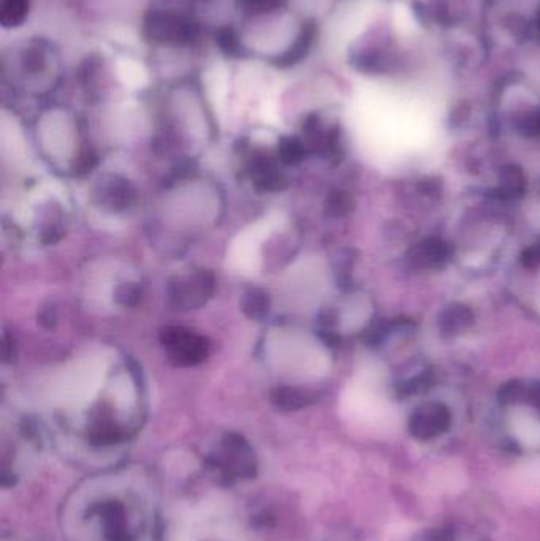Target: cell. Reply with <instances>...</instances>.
<instances>
[{"instance_id":"1","label":"cell","mask_w":540,"mask_h":541,"mask_svg":"<svg viewBox=\"0 0 540 541\" xmlns=\"http://www.w3.org/2000/svg\"><path fill=\"white\" fill-rule=\"evenodd\" d=\"M143 34L149 42L162 45H191L198 38L194 19L170 10H154L143 23Z\"/></svg>"},{"instance_id":"2","label":"cell","mask_w":540,"mask_h":541,"mask_svg":"<svg viewBox=\"0 0 540 541\" xmlns=\"http://www.w3.org/2000/svg\"><path fill=\"white\" fill-rule=\"evenodd\" d=\"M160 342L170 363L178 367L197 366L210 356V341L184 326H167L160 331Z\"/></svg>"},{"instance_id":"3","label":"cell","mask_w":540,"mask_h":541,"mask_svg":"<svg viewBox=\"0 0 540 541\" xmlns=\"http://www.w3.org/2000/svg\"><path fill=\"white\" fill-rule=\"evenodd\" d=\"M216 279L213 273L200 269L191 276H175L168 280V301L179 311H192L206 304L214 295Z\"/></svg>"},{"instance_id":"4","label":"cell","mask_w":540,"mask_h":541,"mask_svg":"<svg viewBox=\"0 0 540 541\" xmlns=\"http://www.w3.org/2000/svg\"><path fill=\"white\" fill-rule=\"evenodd\" d=\"M94 197L103 209L121 212L134 205L137 200V192L126 178L108 175L100 179L96 190H94Z\"/></svg>"},{"instance_id":"5","label":"cell","mask_w":540,"mask_h":541,"mask_svg":"<svg viewBox=\"0 0 540 541\" xmlns=\"http://www.w3.org/2000/svg\"><path fill=\"white\" fill-rule=\"evenodd\" d=\"M449 423L447 410L439 405H430L415 413L411 421V431L420 440L436 439L442 432L447 431Z\"/></svg>"},{"instance_id":"6","label":"cell","mask_w":540,"mask_h":541,"mask_svg":"<svg viewBox=\"0 0 540 541\" xmlns=\"http://www.w3.org/2000/svg\"><path fill=\"white\" fill-rule=\"evenodd\" d=\"M251 178L255 189L260 192H279L289 184L268 154H260L252 159Z\"/></svg>"},{"instance_id":"7","label":"cell","mask_w":540,"mask_h":541,"mask_svg":"<svg viewBox=\"0 0 540 541\" xmlns=\"http://www.w3.org/2000/svg\"><path fill=\"white\" fill-rule=\"evenodd\" d=\"M314 38H316V24L306 23L305 26L301 27L300 34L293 40L292 45L284 53L274 57L273 64L279 69H289V67L297 65L308 56L312 45H314Z\"/></svg>"},{"instance_id":"8","label":"cell","mask_w":540,"mask_h":541,"mask_svg":"<svg viewBox=\"0 0 540 541\" xmlns=\"http://www.w3.org/2000/svg\"><path fill=\"white\" fill-rule=\"evenodd\" d=\"M240 306L246 317L262 322L270 314V295L262 288H248L241 296Z\"/></svg>"},{"instance_id":"9","label":"cell","mask_w":540,"mask_h":541,"mask_svg":"<svg viewBox=\"0 0 540 541\" xmlns=\"http://www.w3.org/2000/svg\"><path fill=\"white\" fill-rule=\"evenodd\" d=\"M271 401L281 409L295 410L312 401V394L297 386H278L271 391Z\"/></svg>"},{"instance_id":"10","label":"cell","mask_w":540,"mask_h":541,"mask_svg":"<svg viewBox=\"0 0 540 541\" xmlns=\"http://www.w3.org/2000/svg\"><path fill=\"white\" fill-rule=\"evenodd\" d=\"M31 12V0H2L0 23L4 27H20Z\"/></svg>"},{"instance_id":"11","label":"cell","mask_w":540,"mask_h":541,"mask_svg":"<svg viewBox=\"0 0 540 541\" xmlns=\"http://www.w3.org/2000/svg\"><path fill=\"white\" fill-rule=\"evenodd\" d=\"M305 154V144L301 143L298 138L287 137L279 141L278 156L282 163L297 165L305 159Z\"/></svg>"},{"instance_id":"12","label":"cell","mask_w":540,"mask_h":541,"mask_svg":"<svg viewBox=\"0 0 540 541\" xmlns=\"http://www.w3.org/2000/svg\"><path fill=\"white\" fill-rule=\"evenodd\" d=\"M238 7L248 15H265V13L279 12L286 7L287 0H236Z\"/></svg>"},{"instance_id":"13","label":"cell","mask_w":540,"mask_h":541,"mask_svg":"<svg viewBox=\"0 0 540 541\" xmlns=\"http://www.w3.org/2000/svg\"><path fill=\"white\" fill-rule=\"evenodd\" d=\"M143 298V288L135 282H124L115 288V301L122 307H137Z\"/></svg>"},{"instance_id":"14","label":"cell","mask_w":540,"mask_h":541,"mask_svg":"<svg viewBox=\"0 0 540 541\" xmlns=\"http://www.w3.org/2000/svg\"><path fill=\"white\" fill-rule=\"evenodd\" d=\"M217 45L229 56H238L241 53L240 37L232 27H219L216 34Z\"/></svg>"},{"instance_id":"15","label":"cell","mask_w":540,"mask_h":541,"mask_svg":"<svg viewBox=\"0 0 540 541\" xmlns=\"http://www.w3.org/2000/svg\"><path fill=\"white\" fill-rule=\"evenodd\" d=\"M350 209V200L346 193H331L327 200V212L330 216H343Z\"/></svg>"},{"instance_id":"16","label":"cell","mask_w":540,"mask_h":541,"mask_svg":"<svg viewBox=\"0 0 540 541\" xmlns=\"http://www.w3.org/2000/svg\"><path fill=\"white\" fill-rule=\"evenodd\" d=\"M97 165V154L92 149H83L78 154L77 159L73 162V170L77 171L78 175L88 173Z\"/></svg>"},{"instance_id":"17","label":"cell","mask_w":540,"mask_h":541,"mask_svg":"<svg viewBox=\"0 0 540 541\" xmlns=\"http://www.w3.org/2000/svg\"><path fill=\"white\" fill-rule=\"evenodd\" d=\"M39 323L46 330H51V328L58 325V312H56L54 306L43 307L39 314Z\"/></svg>"},{"instance_id":"18","label":"cell","mask_w":540,"mask_h":541,"mask_svg":"<svg viewBox=\"0 0 540 541\" xmlns=\"http://www.w3.org/2000/svg\"><path fill=\"white\" fill-rule=\"evenodd\" d=\"M2 358L5 363H12L16 358L15 341L8 336H5L2 341Z\"/></svg>"}]
</instances>
